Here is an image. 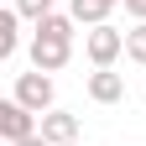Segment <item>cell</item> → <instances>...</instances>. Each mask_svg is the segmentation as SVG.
I'll return each mask as SVG.
<instances>
[{
    "label": "cell",
    "mask_w": 146,
    "mask_h": 146,
    "mask_svg": "<svg viewBox=\"0 0 146 146\" xmlns=\"http://www.w3.org/2000/svg\"><path fill=\"white\" fill-rule=\"evenodd\" d=\"M11 99H16V104H26V110H36V115H47V110H58V84H52V73H42V68L16 73Z\"/></svg>",
    "instance_id": "1"
},
{
    "label": "cell",
    "mask_w": 146,
    "mask_h": 146,
    "mask_svg": "<svg viewBox=\"0 0 146 146\" xmlns=\"http://www.w3.org/2000/svg\"><path fill=\"white\" fill-rule=\"evenodd\" d=\"M120 52H125V31H120V26L104 21V26H89V31H84V58L94 63V68H115Z\"/></svg>",
    "instance_id": "2"
},
{
    "label": "cell",
    "mask_w": 146,
    "mask_h": 146,
    "mask_svg": "<svg viewBox=\"0 0 146 146\" xmlns=\"http://www.w3.org/2000/svg\"><path fill=\"white\" fill-rule=\"evenodd\" d=\"M73 63V36H52L36 26L31 31V68H42V73H58Z\"/></svg>",
    "instance_id": "3"
},
{
    "label": "cell",
    "mask_w": 146,
    "mask_h": 146,
    "mask_svg": "<svg viewBox=\"0 0 146 146\" xmlns=\"http://www.w3.org/2000/svg\"><path fill=\"white\" fill-rule=\"evenodd\" d=\"M36 131H42V115H36V110L16 104V99H5V104H0V136H5V146L26 141V136H36Z\"/></svg>",
    "instance_id": "4"
},
{
    "label": "cell",
    "mask_w": 146,
    "mask_h": 146,
    "mask_svg": "<svg viewBox=\"0 0 146 146\" xmlns=\"http://www.w3.org/2000/svg\"><path fill=\"white\" fill-rule=\"evenodd\" d=\"M89 99H94V104H120L125 99V78L115 68H94V73H89Z\"/></svg>",
    "instance_id": "5"
},
{
    "label": "cell",
    "mask_w": 146,
    "mask_h": 146,
    "mask_svg": "<svg viewBox=\"0 0 146 146\" xmlns=\"http://www.w3.org/2000/svg\"><path fill=\"white\" fill-rule=\"evenodd\" d=\"M42 136L52 146H73L78 141V115H73V110H47L42 115Z\"/></svg>",
    "instance_id": "6"
},
{
    "label": "cell",
    "mask_w": 146,
    "mask_h": 146,
    "mask_svg": "<svg viewBox=\"0 0 146 146\" xmlns=\"http://www.w3.org/2000/svg\"><path fill=\"white\" fill-rule=\"evenodd\" d=\"M16 52H21V11L5 5V11H0V58L11 63Z\"/></svg>",
    "instance_id": "7"
},
{
    "label": "cell",
    "mask_w": 146,
    "mask_h": 146,
    "mask_svg": "<svg viewBox=\"0 0 146 146\" xmlns=\"http://www.w3.org/2000/svg\"><path fill=\"white\" fill-rule=\"evenodd\" d=\"M110 11H115L110 0H68V16H73L78 26H104Z\"/></svg>",
    "instance_id": "8"
},
{
    "label": "cell",
    "mask_w": 146,
    "mask_h": 146,
    "mask_svg": "<svg viewBox=\"0 0 146 146\" xmlns=\"http://www.w3.org/2000/svg\"><path fill=\"white\" fill-rule=\"evenodd\" d=\"M16 11H21V21H31V26H42L52 11H58V0H16Z\"/></svg>",
    "instance_id": "9"
},
{
    "label": "cell",
    "mask_w": 146,
    "mask_h": 146,
    "mask_svg": "<svg viewBox=\"0 0 146 146\" xmlns=\"http://www.w3.org/2000/svg\"><path fill=\"white\" fill-rule=\"evenodd\" d=\"M125 58L146 68V21H136L131 31H125Z\"/></svg>",
    "instance_id": "10"
},
{
    "label": "cell",
    "mask_w": 146,
    "mask_h": 146,
    "mask_svg": "<svg viewBox=\"0 0 146 146\" xmlns=\"http://www.w3.org/2000/svg\"><path fill=\"white\" fill-rule=\"evenodd\" d=\"M125 16L131 21H146V0H125Z\"/></svg>",
    "instance_id": "11"
},
{
    "label": "cell",
    "mask_w": 146,
    "mask_h": 146,
    "mask_svg": "<svg viewBox=\"0 0 146 146\" xmlns=\"http://www.w3.org/2000/svg\"><path fill=\"white\" fill-rule=\"evenodd\" d=\"M16 146H52V141H47L42 131H36V136H26V141H16Z\"/></svg>",
    "instance_id": "12"
},
{
    "label": "cell",
    "mask_w": 146,
    "mask_h": 146,
    "mask_svg": "<svg viewBox=\"0 0 146 146\" xmlns=\"http://www.w3.org/2000/svg\"><path fill=\"white\" fill-rule=\"evenodd\" d=\"M73 146H78V141H73Z\"/></svg>",
    "instance_id": "13"
}]
</instances>
